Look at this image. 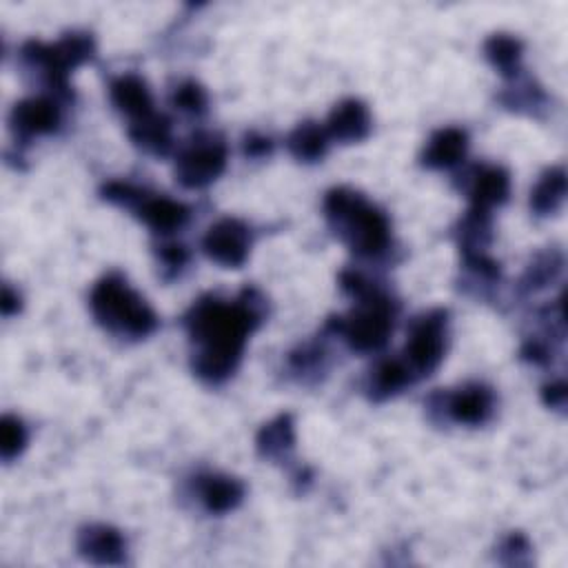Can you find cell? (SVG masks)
Masks as SVG:
<instances>
[{
    "instance_id": "obj_5",
    "label": "cell",
    "mask_w": 568,
    "mask_h": 568,
    "mask_svg": "<svg viewBox=\"0 0 568 568\" xmlns=\"http://www.w3.org/2000/svg\"><path fill=\"white\" fill-rule=\"evenodd\" d=\"M95 42L89 31H69L53 44H44L40 40L24 42L20 49V60L40 73L55 100H69V73L71 69L91 60Z\"/></svg>"
},
{
    "instance_id": "obj_26",
    "label": "cell",
    "mask_w": 568,
    "mask_h": 568,
    "mask_svg": "<svg viewBox=\"0 0 568 568\" xmlns=\"http://www.w3.org/2000/svg\"><path fill=\"white\" fill-rule=\"evenodd\" d=\"M515 84L506 87V91L501 93V102L510 109H524V106H541L546 102V93L541 91V87H537L530 78H521L519 80V73L515 78Z\"/></svg>"
},
{
    "instance_id": "obj_12",
    "label": "cell",
    "mask_w": 568,
    "mask_h": 568,
    "mask_svg": "<svg viewBox=\"0 0 568 568\" xmlns=\"http://www.w3.org/2000/svg\"><path fill=\"white\" fill-rule=\"evenodd\" d=\"M464 189L468 193L470 206L490 211L508 200L510 193V175L501 166L493 164H477L466 173Z\"/></svg>"
},
{
    "instance_id": "obj_19",
    "label": "cell",
    "mask_w": 568,
    "mask_h": 568,
    "mask_svg": "<svg viewBox=\"0 0 568 568\" xmlns=\"http://www.w3.org/2000/svg\"><path fill=\"white\" fill-rule=\"evenodd\" d=\"M415 375L410 373V368L406 366V362L402 357H386L379 359L368 375V397L375 402L388 399L393 395H397L402 388H406L408 384H413Z\"/></svg>"
},
{
    "instance_id": "obj_18",
    "label": "cell",
    "mask_w": 568,
    "mask_h": 568,
    "mask_svg": "<svg viewBox=\"0 0 568 568\" xmlns=\"http://www.w3.org/2000/svg\"><path fill=\"white\" fill-rule=\"evenodd\" d=\"M129 138L135 146L151 155H166L173 149L171 120L164 113H149L140 120L129 122Z\"/></svg>"
},
{
    "instance_id": "obj_20",
    "label": "cell",
    "mask_w": 568,
    "mask_h": 568,
    "mask_svg": "<svg viewBox=\"0 0 568 568\" xmlns=\"http://www.w3.org/2000/svg\"><path fill=\"white\" fill-rule=\"evenodd\" d=\"M255 444H257V453L264 459H273V462L286 459L295 446V426H293L291 413H282L275 419L266 422L260 428Z\"/></svg>"
},
{
    "instance_id": "obj_25",
    "label": "cell",
    "mask_w": 568,
    "mask_h": 568,
    "mask_svg": "<svg viewBox=\"0 0 568 568\" xmlns=\"http://www.w3.org/2000/svg\"><path fill=\"white\" fill-rule=\"evenodd\" d=\"M561 264H564V257L557 248H550L546 253H541L524 273L521 277V284L528 288V291H537L541 286H546L548 282H552L559 271H561Z\"/></svg>"
},
{
    "instance_id": "obj_14",
    "label": "cell",
    "mask_w": 568,
    "mask_h": 568,
    "mask_svg": "<svg viewBox=\"0 0 568 568\" xmlns=\"http://www.w3.org/2000/svg\"><path fill=\"white\" fill-rule=\"evenodd\" d=\"M78 550L93 564H122L126 544L115 528L106 524H91L78 532Z\"/></svg>"
},
{
    "instance_id": "obj_27",
    "label": "cell",
    "mask_w": 568,
    "mask_h": 568,
    "mask_svg": "<svg viewBox=\"0 0 568 568\" xmlns=\"http://www.w3.org/2000/svg\"><path fill=\"white\" fill-rule=\"evenodd\" d=\"M171 104L189 115H202L206 111L209 104V95L204 91V87L195 80H184L180 82L173 93H171Z\"/></svg>"
},
{
    "instance_id": "obj_31",
    "label": "cell",
    "mask_w": 568,
    "mask_h": 568,
    "mask_svg": "<svg viewBox=\"0 0 568 568\" xmlns=\"http://www.w3.org/2000/svg\"><path fill=\"white\" fill-rule=\"evenodd\" d=\"M541 399H544L546 406L557 408V410H564V408H566V399H568L566 382H564V379H555V382L546 384V386L541 388Z\"/></svg>"
},
{
    "instance_id": "obj_4",
    "label": "cell",
    "mask_w": 568,
    "mask_h": 568,
    "mask_svg": "<svg viewBox=\"0 0 568 568\" xmlns=\"http://www.w3.org/2000/svg\"><path fill=\"white\" fill-rule=\"evenodd\" d=\"M355 300V308L344 317H331L326 331L342 335V339L357 353H375L386 346L393 333L397 304L379 286H373Z\"/></svg>"
},
{
    "instance_id": "obj_2",
    "label": "cell",
    "mask_w": 568,
    "mask_h": 568,
    "mask_svg": "<svg viewBox=\"0 0 568 568\" xmlns=\"http://www.w3.org/2000/svg\"><path fill=\"white\" fill-rule=\"evenodd\" d=\"M324 215L335 235L362 257H377L390 246L388 215L355 189H331L324 197Z\"/></svg>"
},
{
    "instance_id": "obj_24",
    "label": "cell",
    "mask_w": 568,
    "mask_h": 568,
    "mask_svg": "<svg viewBox=\"0 0 568 568\" xmlns=\"http://www.w3.org/2000/svg\"><path fill=\"white\" fill-rule=\"evenodd\" d=\"M521 51H524L521 40L510 33H493L484 42L486 60L508 80L521 73Z\"/></svg>"
},
{
    "instance_id": "obj_6",
    "label": "cell",
    "mask_w": 568,
    "mask_h": 568,
    "mask_svg": "<svg viewBox=\"0 0 568 568\" xmlns=\"http://www.w3.org/2000/svg\"><path fill=\"white\" fill-rule=\"evenodd\" d=\"M226 142L217 133H195L175 155V180L186 189H202L220 178L226 166Z\"/></svg>"
},
{
    "instance_id": "obj_3",
    "label": "cell",
    "mask_w": 568,
    "mask_h": 568,
    "mask_svg": "<svg viewBox=\"0 0 568 568\" xmlns=\"http://www.w3.org/2000/svg\"><path fill=\"white\" fill-rule=\"evenodd\" d=\"M89 306L95 322L118 337L142 339L158 326L153 308L118 271H111L95 282L89 295Z\"/></svg>"
},
{
    "instance_id": "obj_28",
    "label": "cell",
    "mask_w": 568,
    "mask_h": 568,
    "mask_svg": "<svg viewBox=\"0 0 568 568\" xmlns=\"http://www.w3.org/2000/svg\"><path fill=\"white\" fill-rule=\"evenodd\" d=\"M27 444V428L20 417L2 415L0 419V455L4 462H11L22 453Z\"/></svg>"
},
{
    "instance_id": "obj_16",
    "label": "cell",
    "mask_w": 568,
    "mask_h": 568,
    "mask_svg": "<svg viewBox=\"0 0 568 568\" xmlns=\"http://www.w3.org/2000/svg\"><path fill=\"white\" fill-rule=\"evenodd\" d=\"M109 98H111L113 106L120 113H124L131 122L153 113L151 91H149L144 78H140L138 73H124V75H118L115 80H111Z\"/></svg>"
},
{
    "instance_id": "obj_15",
    "label": "cell",
    "mask_w": 568,
    "mask_h": 568,
    "mask_svg": "<svg viewBox=\"0 0 568 568\" xmlns=\"http://www.w3.org/2000/svg\"><path fill=\"white\" fill-rule=\"evenodd\" d=\"M195 493L209 513L222 515L240 506L244 497V484L229 475L206 473L195 477Z\"/></svg>"
},
{
    "instance_id": "obj_10",
    "label": "cell",
    "mask_w": 568,
    "mask_h": 568,
    "mask_svg": "<svg viewBox=\"0 0 568 568\" xmlns=\"http://www.w3.org/2000/svg\"><path fill=\"white\" fill-rule=\"evenodd\" d=\"M9 124L20 142H29L42 133H53L60 126V104L55 98L47 95L24 98L13 104Z\"/></svg>"
},
{
    "instance_id": "obj_11",
    "label": "cell",
    "mask_w": 568,
    "mask_h": 568,
    "mask_svg": "<svg viewBox=\"0 0 568 568\" xmlns=\"http://www.w3.org/2000/svg\"><path fill=\"white\" fill-rule=\"evenodd\" d=\"M442 399V408H446L448 417L457 424L479 426L495 410V395L486 384L470 382L450 393H437Z\"/></svg>"
},
{
    "instance_id": "obj_9",
    "label": "cell",
    "mask_w": 568,
    "mask_h": 568,
    "mask_svg": "<svg viewBox=\"0 0 568 568\" xmlns=\"http://www.w3.org/2000/svg\"><path fill=\"white\" fill-rule=\"evenodd\" d=\"M131 211H135V215L158 235H169L180 231L186 222H189V206L171 200L166 195H158V193H146L144 189H135L133 200L129 202Z\"/></svg>"
},
{
    "instance_id": "obj_7",
    "label": "cell",
    "mask_w": 568,
    "mask_h": 568,
    "mask_svg": "<svg viewBox=\"0 0 568 568\" xmlns=\"http://www.w3.org/2000/svg\"><path fill=\"white\" fill-rule=\"evenodd\" d=\"M446 328H448L446 308H430L410 322L402 359L406 362L415 379L430 375L444 359L446 335H448Z\"/></svg>"
},
{
    "instance_id": "obj_32",
    "label": "cell",
    "mask_w": 568,
    "mask_h": 568,
    "mask_svg": "<svg viewBox=\"0 0 568 568\" xmlns=\"http://www.w3.org/2000/svg\"><path fill=\"white\" fill-rule=\"evenodd\" d=\"M271 151H273L271 138L260 135V133H248V135L244 138V153H246L248 158H264V155H268Z\"/></svg>"
},
{
    "instance_id": "obj_1",
    "label": "cell",
    "mask_w": 568,
    "mask_h": 568,
    "mask_svg": "<svg viewBox=\"0 0 568 568\" xmlns=\"http://www.w3.org/2000/svg\"><path fill=\"white\" fill-rule=\"evenodd\" d=\"M266 311V300L255 288H244L237 300L226 302L217 295H202L184 315V326L195 346L191 355L193 373L206 384L229 379L246 344Z\"/></svg>"
},
{
    "instance_id": "obj_23",
    "label": "cell",
    "mask_w": 568,
    "mask_h": 568,
    "mask_svg": "<svg viewBox=\"0 0 568 568\" xmlns=\"http://www.w3.org/2000/svg\"><path fill=\"white\" fill-rule=\"evenodd\" d=\"M566 197V171L564 166L546 169L530 191V209L537 215L555 213Z\"/></svg>"
},
{
    "instance_id": "obj_33",
    "label": "cell",
    "mask_w": 568,
    "mask_h": 568,
    "mask_svg": "<svg viewBox=\"0 0 568 568\" xmlns=\"http://www.w3.org/2000/svg\"><path fill=\"white\" fill-rule=\"evenodd\" d=\"M18 308H20V295L9 284H4V288H2V315L9 317Z\"/></svg>"
},
{
    "instance_id": "obj_8",
    "label": "cell",
    "mask_w": 568,
    "mask_h": 568,
    "mask_svg": "<svg viewBox=\"0 0 568 568\" xmlns=\"http://www.w3.org/2000/svg\"><path fill=\"white\" fill-rule=\"evenodd\" d=\"M202 248L213 262L240 268L251 251V229L237 217H222L204 233Z\"/></svg>"
},
{
    "instance_id": "obj_29",
    "label": "cell",
    "mask_w": 568,
    "mask_h": 568,
    "mask_svg": "<svg viewBox=\"0 0 568 568\" xmlns=\"http://www.w3.org/2000/svg\"><path fill=\"white\" fill-rule=\"evenodd\" d=\"M499 557H501V561L504 564H515V566H519V564H526V559H528V555H530V544H528V539L521 535V532H510L504 541H501V546H499Z\"/></svg>"
},
{
    "instance_id": "obj_13",
    "label": "cell",
    "mask_w": 568,
    "mask_h": 568,
    "mask_svg": "<svg viewBox=\"0 0 568 568\" xmlns=\"http://www.w3.org/2000/svg\"><path fill=\"white\" fill-rule=\"evenodd\" d=\"M324 129L335 142H359L371 133L368 106L357 98H346L331 109Z\"/></svg>"
},
{
    "instance_id": "obj_21",
    "label": "cell",
    "mask_w": 568,
    "mask_h": 568,
    "mask_svg": "<svg viewBox=\"0 0 568 568\" xmlns=\"http://www.w3.org/2000/svg\"><path fill=\"white\" fill-rule=\"evenodd\" d=\"M493 237V217L490 211L470 206L457 226V244L464 257L486 253V246Z\"/></svg>"
},
{
    "instance_id": "obj_30",
    "label": "cell",
    "mask_w": 568,
    "mask_h": 568,
    "mask_svg": "<svg viewBox=\"0 0 568 568\" xmlns=\"http://www.w3.org/2000/svg\"><path fill=\"white\" fill-rule=\"evenodd\" d=\"M158 248H160L158 251V260H160L162 268H166L171 273H178L189 262V251L182 244L169 242V244H162Z\"/></svg>"
},
{
    "instance_id": "obj_22",
    "label": "cell",
    "mask_w": 568,
    "mask_h": 568,
    "mask_svg": "<svg viewBox=\"0 0 568 568\" xmlns=\"http://www.w3.org/2000/svg\"><path fill=\"white\" fill-rule=\"evenodd\" d=\"M328 142H331V138H328L324 124L308 120V122L297 124L288 133L286 149L300 162H317V160L324 158V153L328 149Z\"/></svg>"
},
{
    "instance_id": "obj_17",
    "label": "cell",
    "mask_w": 568,
    "mask_h": 568,
    "mask_svg": "<svg viewBox=\"0 0 568 568\" xmlns=\"http://www.w3.org/2000/svg\"><path fill=\"white\" fill-rule=\"evenodd\" d=\"M466 149V131L459 126H444L428 138L422 151V164L428 169H450L464 160Z\"/></svg>"
}]
</instances>
